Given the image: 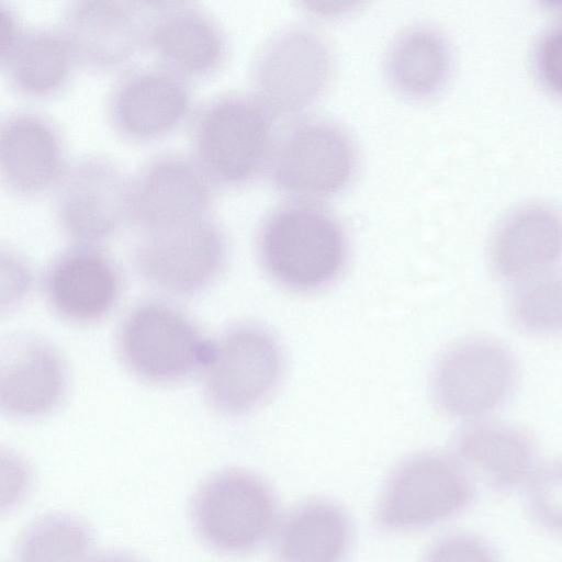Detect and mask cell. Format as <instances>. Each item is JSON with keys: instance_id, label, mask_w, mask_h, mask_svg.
Wrapping results in <instances>:
<instances>
[{"instance_id": "7a4b0ae2", "label": "cell", "mask_w": 562, "mask_h": 562, "mask_svg": "<svg viewBox=\"0 0 562 562\" xmlns=\"http://www.w3.org/2000/svg\"><path fill=\"white\" fill-rule=\"evenodd\" d=\"M191 156L220 187H239L267 170L276 134L273 115L255 97L214 95L191 115Z\"/></svg>"}, {"instance_id": "cb8c5ba5", "label": "cell", "mask_w": 562, "mask_h": 562, "mask_svg": "<svg viewBox=\"0 0 562 562\" xmlns=\"http://www.w3.org/2000/svg\"><path fill=\"white\" fill-rule=\"evenodd\" d=\"M93 533L80 518L52 513L34 519L20 535L16 562H86Z\"/></svg>"}, {"instance_id": "d4e9b609", "label": "cell", "mask_w": 562, "mask_h": 562, "mask_svg": "<svg viewBox=\"0 0 562 562\" xmlns=\"http://www.w3.org/2000/svg\"><path fill=\"white\" fill-rule=\"evenodd\" d=\"M508 316L512 325L527 336H562V273L552 272L516 286Z\"/></svg>"}, {"instance_id": "484cf974", "label": "cell", "mask_w": 562, "mask_h": 562, "mask_svg": "<svg viewBox=\"0 0 562 562\" xmlns=\"http://www.w3.org/2000/svg\"><path fill=\"white\" fill-rule=\"evenodd\" d=\"M524 486L530 518L543 530L562 535V459L537 465Z\"/></svg>"}, {"instance_id": "2e32d148", "label": "cell", "mask_w": 562, "mask_h": 562, "mask_svg": "<svg viewBox=\"0 0 562 562\" xmlns=\"http://www.w3.org/2000/svg\"><path fill=\"white\" fill-rule=\"evenodd\" d=\"M69 161L58 123L48 114L19 108L0 123V177L4 189L23 199L53 191Z\"/></svg>"}, {"instance_id": "7c38bea8", "label": "cell", "mask_w": 562, "mask_h": 562, "mask_svg": "<svg viewBox=\"0 0 562 562\" xmlns=\"http://www.w3.org/2000/svg\"><path fill=\"white\" fill-rule=\"evenodd\" d=\"M331 70V55L317 34L303 27L284 30L256 58L255 97L273 116L300 114L324 93Z\"/></svg>"}, {"instance_id": "3957f363", "label": "cell", "mask_w": 562, "mask_h": 562, "mask_svg": "<svg viewBox=\"0 0 562 562\" xmlns=\"http://www.w3.org/2000/svg\"><path fill=\"white\" fill-rule=\"evenodd\" d=\"M475 494L474 477L453 456L417 452L402 460L387 476L375 505L374 522L387 532L427 528L463 513Z\"/></svg>"}, {"instance_id": "7402d4cb", "label": "cell", "mask_w": 562, "mask_h": 562, "mask_svg": "<svg viewBox=\"0 0 562 562\" xmlns=\"http://www.w3.org/2000/svg\"><path fill=\"white\" fill-rule=\"evenodd\" d=\"M352 522L335 502L299 504L279 522L273 538L278 562H344L352 543Z\"/></svg>"}, {"instance_id": "e0dca14e", "label": "cell", "mask_w": 562, "mask_h": 562, "mask_svg": "<svg viewBox=\"0 0 562 562\" xmlns=\"http://www.w3.org/2000/svg\"><path fill=\"white\" fill-rule=\"evenodd\" d=\"M43 286L58 316L89 324L111 313L120 299L122 280L114 261L99 246L74 244L50 262Z\"/></svg>"}, {"instance_id": "5b68a950", "label": "cell", "mask_w": 562, "mask_h": 562, "mask_svg": "<svg viewBox=\"0 0 562 562\" xmlns=\"http://www.w3.org/2000/svg\"><path fill=\"white\" fill-rule=\"evenodd\" d=\"M357 168L351 136L333 122L310 119L276 137L267 172L281 194L296 202L317 203L346 190Z\"/></svg>"}, {"instance_id": "9c48e42d", "label": "cell", "mask_w": 562, "mask_h": 562, "mask_svg": "<svg viewBox=\"0 0 562 562\" xmlns=\"http://www.w3.org/2000/svg\"><path fill=\"white\" fill-rule=\"evenodd\" d=\"M226 258L225 233L210 214L140 232L133 250V262L142 278L175 295L206 289L222 272Z\"/></svg>"}, {"instance_id": "44dd1931", "label": "cell", "mask_w": 562, "mask_h": 562, "mask_svg": "<svg viewBox=\"0 0 562 562\" xmlns=\"http://www.w3.org/2000/svg\"><path fill=\"white\" fill-rule=\"evenodd\" d=\"M77 63L58 26H25L19 38L0 54L8 86L29 98H49L69 85Z\"/></svg>"}, {"instance_id": "277c9868", "label": "cell", "mask_w": 562, "mask_h": 562, "mask_svg": "<svg viewBox=\"0 0 562 562\" xmlns=\"http://www.w3.org/2000/svg\"><path fill=\"white\" fill-rule=\"evenodd\" d=\"M278 505L271 486L239 468L218 471L195 491L190 506L201 541L227 555L255 551L277 527Z\"/></svg>"}, {"instance_id": "6da1fadb", "label": "cell", "mask_w": 562, "mask_h": 562, "mask_svg": "<svg viewBox=\"0 0 562 562\" xmlns=\"http://www.w3.org/2000/svg\"><path fill=\"white\" fill-rule=\"evenodd\" d=\"M256 248L266 274L296 293L333 284L345 270L349 251L346 231L333 213L317 203L296 201L262 220Z\"/></svg>"}, {"instance_id": "ba28073f", "label": "cell", "mask_w": 562, "mask_h": 562, "mask_svg": "<svg viewBox=\"0 0 562 562\" xmlns=\"http://www.w3.org/2000/svg\"><path fill=\"white\" fill-rule=\"evenodd\" d=\"M282 370L276 337L259 325L236 324L213 340L202 370L205 398L223 414H245L270 396Z\"/></svg>"}, {"instance_id": "30bf717a", "label": "cell", "mask_w": 562, "mask_h": 562, "mask_svg": "<svg viewBox=\"0 0 562 562\" xmlns=\"http://www.w3.org/2000/svg\"><path fill=\"white\" fill-rule=\"evenodd\" d=\"M52 192L55 222L74 244L99 246L128 223L130 175L105 155L69 161Z\"/></svg>"}, {"instance_id": "4fadbf2b", "label": "cell", "mask_w": 562, "mask_h": 562, "mask_svg": "<svg viewBox=\"0 0 562 562\" xmlns=\"http://www.w3.org/2000/svg\"><path fill=\"white\" fill-rule=\"evenodd\" d=\"M214 187L191 154L156 153L130 175L128 223L144 232L209 215Z\"/></svg>"}, {"instance_id": "ac0fdd59", "label": "cell", "mask_w": 562, "mask_h": 562, "mask_svg": "<svg viewBox=\"0 0 562 562\" xmlns=\"http://www.w3.org/2000/svg\"><path fill=\"white\" fill-rule=\"evenodd\" d=\"M488 260L502 282L521 285L562 263V213L542 203L509 213L493 233Z\"/></svg>"}, {"instance_id": "d6986e66", "label": "cell", "mask_w": 562, "mask_h": 562, "mask_svg": "<svg viewBox=\"0 0 562 562\" xmlns=\"http://www.w3.org/2000/svg\"><path fill=\"white\" fill-rule=\"evenodd\" d=\"M68 386L66 364L46 340L18 335L1 348L0 403L3 413L21 419L56 409Z\"/></svg>"}, {"instance_id": "8fae6325", "label": "cell", "mask_w": 562, "mask_h": 562, "mask_svg": "<svg viewBox=\"0 0 562 562\" xmlns=\"http://www.w3.org/2000/svg\"><path fill=\"white\" fill-rule=\"evenodd\" d=\"M190 81L159 65L123 69L105 97L113 132L130 142H151L178 130L191 115Z\"/></svg>"}, {"instance_id": "4316f807", "label": "cell", "mask_w": 562, "mask_h": 562, "mask_svg": "<svg viewBox=\"0 0 562 562\" xmlns=\"http://www.w3.org/2000/svg\"><path fill=\"white\" fill-rule=\"evenodd\" d=\"M423 562H501L493 546L470 532H451L437 539Z\"/></svg>"}, {"instance_id": "8992f818", "label": "cell", "mask_w": 562, "mask_h": 562, "mask_svg": "<svg viewBox=\"0 0 562 562\" xmlns=\"http://www.w3.org/2000/svg\"><path fill=\"white\" fill-rule=\"evenodd\" d=\"M213 340L205 339L179 308L161 301H147L132 308L116 336L125 368L142 381L169 384L202 371Z\"/></svg>"}, {"instance_id": "f1b7e54d", "label": "cell", "mask_w": 562, "mask_h": 562, "mask_svg": "<svg viewBox=\"0 0 562 562\" xmlns=\"http://www.w3.org/2000/svg\"><path fill=\"white\" fill-rule=\"evenodd\" d=\"M24 27L16 11L7 2L0 1V54L14 44Z\"/></svg>"}, {"instance_id": "83f0119b", "label": "cell", "mask_w": 562, "mask_h": 562, "mask_svg": "<svg viewBox=\"0 0 562 562\" xmlns=\"http://www.w3.org/2000/svg\"><path fill=\"white\" fill-rule=\"evenodd\" d=\"M533 64L541 85L562 98V23L541 36L536 46Z\"/></svg>"}, {"instance_id": "52a82bcc", "label": "cell", "mask_w": 562, "mask_h": 562, "mask_svg": "<svg viewBox=\"0 0 562 562\" xmlns=\"http://www.w3.org/2000/svg\"><path fill=\"white\" fill-rule=\"evenodd\" d=\"M518 381L517 361L501 341L473 337L456 342L437 360L431 394L447 416L485 419L512 397Z\"/></svg>"}, {"instance_id": "9a60e30c", "label": "cell", "mask_w": 562, "mask_h": 562, "mask_svg": "<svg viewBox=\"0 0 562 562\" xmlns=\"http://www.w3.org/2000/svg\"><path fill=\"white\" fill-rule=\"evenodd\" d=\"M58 27L77 65L89 70L122 68L146 47L144 1H68Z\"/></svg>"}, {"instance_id": "5bb4252c", "label": "cell", "mask_w": 562, "mask_h": 562, "mask_svg": "<svg viewBox=\"0 0 562 562\" xmlns=\"http://www.w3.org/2000/svg\"><path fill=\"white\" fill-rule=\"evenodd\" d=\"M146 47L157 64L188 79L213 76L228 55L227 34L213 13L190 1L147 0Z\"/></svg>"}, {"instance_id": "603a6c76", "label": "cell", "mask_w": 562, "mask_h": 562, "mask_svg": "<svg viewBox=\"0 0 562 562\" xmlns=\"http://www.w3.org/2000/svg\"><path fill=\"white\" fill-rule=\"evenodd\" d=\"M451 49L436 29L416 25L397 35L386 53L385 76L403 98L414 101L436 95L451 71Z\"/></svg>"}, {"instance_id": "f546056e", "label": "cell", "mask_w": 562, "mask_h": 562, "mask_svg": "<svg viewBox=\"0 0 562 562\" xmlns=\"http://www.w3.org/2000/svg\"><path fill=\"white\" fill-rule=\"evenodd\" d=\"M86 562H144L137 557L122 551H106L92 554Z\"/></svg>"}, {"instance_id": "ffe728a7", "label": "cell", "mask_w": 562, "mask_h": 562, "mask_svg": "<svg viewBox=\"0 0 562 562\" xmlns=\"http://www.w3.org/2000/svg\"><path fill=\"white\" fill-rule=\"evenodd\" d=\"M452 449V456L473 477L498 493L524 485L537 467L532 438L504 422H468L454 436Z\"/></svg>"}]
</instances>
